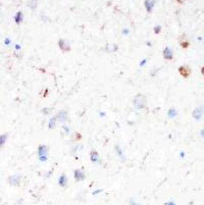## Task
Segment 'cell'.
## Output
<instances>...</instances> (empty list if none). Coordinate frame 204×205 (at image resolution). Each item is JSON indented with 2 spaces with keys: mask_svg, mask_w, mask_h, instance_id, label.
<instances>
[{
  "mask_svg": "<svg viewBox=\"0 0 204 205\" xmlns=\"http://www.w3.org/2000/svg\"><path fill=\"white\" fill-rule=\"evenodd\" d=\"M21 182V177L19 176H13L9 178V183L15 187H18Z\"/></svg>",
  "mask_w": 204,
  "mask_h": 205,
  "instance_id": "6da1fadb",
  "label": "cell"
},
{
  "mask_svg": "<svg viewBox=\"0 0 204 205\" xmlns=\"http://www.w3.org/2000/svg\"><path fill=\"white\" fill-rule=\"evenodd\" d=\"M74 177L77 181H83L85 178V175L83 171L77 170L74 172Z\"/></svg>",
  "mask_w": 204,
  "mask_h": 205,
  "instance_id": "7a4b0ae2",
  "label": "cell"
},
{
  "mask_svg": "<svg viewBox=\"0 0 204 205\" xmlns=\"http://www.w3.org/2000/svg\"><path fill=\"white\" fill-rule=\"evenodd\" d=\"M179 72L184 77H187L190 73V69L186 66H183L179 68Z\"/></svg>",
  "mask_w": 204,
  "mask_h": 205,
  "instance_id": "3957f363",
  "label": "cell"
},
{
  "mask_svg": "<svg viewBox=\"0 0 204 205\" xmlns=\"http://www.w3.org/2000/svg\"><path fill=\"white\" fill-rule=\"evenodd\" d=\"M67 181H68V179H67V177L66 176V175L65 174H62L61 176V177H59V184L60 185L61 187H64L67 185Z\"/></svg>",
  "mask_w": 204,
  "mask_h": 205,
  "instance_id": "277c9868",
  "label": "cell"
},
{
  "mask_svg": "<svg viewBox=\"0 0 204 205\" xmlns=\"http://www.w3.org/2000/svg\"><path fill=\"white\" fill-rule=\"evenodd\" d=\"M155 1L154 0H146L145 2V5L148 12H151V10L154 6Z\"/></svg>",
  "mask_w": 204,
  "mask_h": 205,
  "instance_id": "5b68a950",
  "label": "cell"
},
{
  "mask_svg": "<svg viewBox=\"0 0 204 205\" xmlns=\"http://www.w3.org/2000/svg\"><path fill=\"white\" fill-rule=\"evenodd\" d=\"M164 57L166 59H171L172 58V54L170 50V49L168 47H167L164 50Z\"/></svg>",
  "mask_w": 204,
  "mask_h": 205,
  "instance_id": "8992f818",
  "label": "cell"
},
{
  "mask_svg": "<svg viewBox=\"0 0 204 205\" xmlns=\"http://www.w3.org/2000/svg\"><path fill=\"white\" fill-rule=\"evenodd\" d=\"M181 46H182L183 47H184V48L187 47L189 46V43H188L187 42H183V43H181Z\"/></svg>",
  "mask_w": 204,
  "mask_h": 205,
  "instance_id": "52a82bcc",
  "label": "cell"
},
{
  "mask_svg": "<svg viewBox=\"0 0 204 205\" xmlns=\"http://www.w3.org/2000/svg\"><path fill=\"white\" fill-rule=\"evenodd\" d=\"M160 30H161V27H156L155 29V33H156V34H158V33H159Z\"/></svg>",
  "mask_w": 204,
  "mask_h": 205,
  "instance_id": "ba28073f",
  "label": "cell"
},
{
  "mask_svg": "<svg viewBox=\"0 0 204 205\" xmlns=\"http://www.w3.org/2000/svg\"><path fill=\"white\" fill-rule=\"evenodd\" d=\"M178 2H179L180 4H183L184 3L185 1H186L187 0H177Z\"/></svg>",
  "mask_w": 204,
  "mask_h": 205,
  "instance_id": "9c48e42d",
  "label": "cell"
},
{
  "mask_svg": "<svg viewBox=\"0 0 204 205\" xmlns=\"http://www.w3.org/2000/svg\"><path fill=\"white\" fill-rule=\"evenodd\" d=\"M202 74L204 75V67L202 68Z\"/></svg>",
  "mask_w": 204,
  "mask_h": 205,
  "instance_id": "30bf717a",
  "label": "cell"
}]
</instances>
